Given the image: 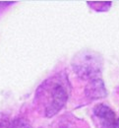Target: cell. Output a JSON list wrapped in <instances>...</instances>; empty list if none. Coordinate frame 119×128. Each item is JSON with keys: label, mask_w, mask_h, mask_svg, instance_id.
<instances>
[{"label": "cell", "mask_w": 119, "mask_h": 128, "mask_svg": "<svg viewBox=\"0 0 119 128\" xmlns=\"http://www.w3.org/2000/svg\"><path fill=\"white\" fill-rule=\"evenodd\" d=\"M73 69L82 79H98L96 77L101 74L102 58L98 53L93 51L81 52L74 58Z\"/></svg>", "instance_id": "obj_2"}, {"label": "cell", "mask_w": 119, "mask_h": 128, "mask_svg": "<svg viewBox=\"0 0 119 128\" xmlns=\"http://www.w3.org/2000/svg\"><path fill=\"white\" fill-rule=\"evenodd\" d=\"M0 128H11V123L5 115H0Z\"/></svg>", "instance_id": "obj_6"}, {"label": "cell", "mask_w": 119, "mask_h": 128, "mask_svg": "<svg viewBox=\"0 0 119 128\" xmlns=\"http://www.w3.org/2000/svg\"><path fill=\"white\" fill-rule=\"evenodd\" d=\"M9 4H11L10 2H0V12L2 11V10H4Z\"/></svg>", "instance_id": "obj_7"}, {"label": "cell", "mask_w": 119, "mask_h": 128, "mask_svg": "<svg viewBox=\"0 0 119 128\" xmlns=\"http://www.w3.org/2000/svg\"><path fill=\"white\" fill-rule=\"evenodd\" d=\"M117 126H118V128H119V120L117 121Z\"/></svg>", "instance_id": "obj_8"}, {"label": "cell", "mask_w": 119, "mask_h": 128, "mask_svg": "<svg viewBox=\"0 0 119 128\" xmlns=\"http://www.w3.org/2000/svg\"><path fill=\"white\" fill-rule=\"evenodd\" d=\"M88 4H90V6L95 9L96 11L102 12V11H107L110 6H111V2H88Z\"/></svg>", "instance_id": "obj_5"}, {"label": "cell", "mask_w": 119, "mask_h": 128, "mask_svg": "<svg viewBox=\"0 0 119 128\" xmlns=\"http://www.w3.org/2000/svg\"><path fill=\"white\" fill-rule=\"evenodd\" d=\"M36 100L43 110L45 116L51 117L60 112L66 104L68 100V92L64 84L55 77L44 82L37 90Z\"/></svg>", "instance_id": "obj_1"}, {"label": "cell", "mask_w": 119, "mask_h": 128, "mask_svg": "<svg viewBox=\"0 0 119 128\" xmlns=\"http://www.w3.org/2000/svg\"><path fill=\"white\" fill-rule=\"evenodd\" d=\"M86 95L90 98H101L106 96V90L101 79L92 80L86 88Z\"/></svg>", "instance_id": "obj_4"}, {"label": "cell", "mask_w": 119, "mask_h": 128, "mask_svg": "<svg viewBox=\"0 0 119 128\" xmlns=\"http://www.w3.org/2000/svg\"><path fill=\"white\" fill-rule=\"evenodd\" d=\"M94 116L99 128H115L117 119L114 112L105 104H98L94 108Z\"/></svg>", "instance_id": "obj_3"}]
</instances>
